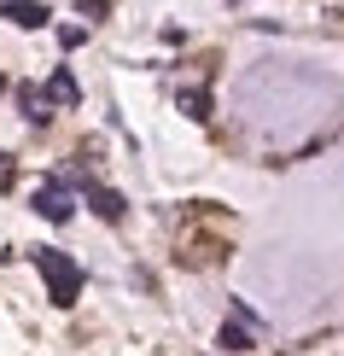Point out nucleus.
<instances>
[{
  "label": "nucleus",
  "mask_w": 344,
  "mask_h": 356,
  "mask_svg": "<svg viewBox=\"0 0 344 356\" xmlns=\"http://www.w3.org/2000/svg\"><path fill=\"white\" fill-rule=\"evenodd\" d=\"M0 94H6V82H0Z\"/></svg>",
  "instance_id": "obj_11"
},
{
  "label": "nucleus",
  "mask_w": 344,
  "mask_h": 356,
  "mask_svg": "<svg viewBox=\"0 0 344 356\" xmlns=\"http://www.w3.org/2000/svg\"><path fill=\"white\" fill-rule=\"evenodd\" d=\"M29 263L41 269V280H47V298L58 304V309H70L82 298V263L76 257H65L58 245H35L29 251Z\"/></svg>",
  "instance_id": "obj_1"
},
{
  "label": "nucleus",
  "mask_w": 344,
  "mask_h": 356,
  "mask_svg": "<svg viewBox=\"0 0 344 356\" xmlns=\"http://www.w3.org/2000/svg\"><path fill=\"white\" fill-rule=\"evenodd\" d=\"M29 204H35V211L47 216V222H70V211H76V204H70V187H65V175H47V181L35 187V199H29Z\"/></svg>",
  "instance_id": "obj_2"
},
{
  "label": "nucleus",
  "mask_w": 344,
  "mask_h": 356,
  "mask_svg": "<svg viewBox=\"0 0 344 356\" xmlns=\"http://www.w3.org/2000/svg\"><path fill=\"white\" fill-rule=\"evenodd\" d=\"M216 345H222V350H251V327H245V321L234 316L228 327H222V339H216Z\"/></svg>",
  "instance_id": "obj_6"
},
{
  "label": "nucleus",
  "mask_w": 344,
  "mask_h": 356,
  "mask_svg": "<svg viewBox=\"0 0 344 356\" xmlns=\"http://www.w3.org/2000/svg\"><path fill=\"white\" fill-rule=\"evenodd\" d=\"M12 175H18V164H12V152H0V193L12 187Z\"/></svg>",
  "instance_id": "obj_10"
},
{
  "label": "nucleus",
  "mask_w": 344,
  "mask_h": 356,
  "mask_svg": "<svg viewBox=\"0 0 344 356\" xmlns=\"http://www.w3.org/2000/svg\"><path fill=\"white\" fill-rule=\"evenodd\" d=\"M76 12H82V18H106L111 0H76Z\"/></svg>",
  "instance_id": "obj_9"
},
{
  "label": "nucleus",
  "mask_w": 344,
  "mask_h": 356,
  "mask_svg": "<svg viewBox=\"0 0 344 356\" xmlns=\"http://www.w3.org/2000/svg\"><path fill=\"white\" fill-rule=\"evenodd\" d=\"M181 111L193 117V123H204V117H211V94H204V88H187V94H181Z\"/></svg>",
  "instance_id": "obj_7"
},
{
  "label": "nucleus",
  "mask_w": 344,
  "mask_h": 356,
  "mask_svg": "<svg viewBox=\"0 0 344 356\" xmlns=\"http://www.w3.org/2000/svg\"><path fill=\"white\" fill-rule=\"evenodd\" d=\"M0 18L6 24H18V29H47L53 12L41 6V0H0Z\"/></svg>",
  "instance_id": "obj_3"
},
{
  "label": "nucleus",
  "mask_w": 344,
  "mask_h": 356,
  "mask_svg": "<svg viewBox=\"0 0 344 356\" xmlns=\"http://www.w3.org/2000/svg\"><path fill=\"white\" fill-rule=\"evenodd\" d=\"M47 99H58V106H82L76 76H70V70H53V76H47Z\"/></svg>",
  "instance_id": "obj_5"
},
{
  "label": "nucleus",
  "mask_w": 344,
  "mask_h": 356,
  "mask_svg": "<svg viewBox=\"0 0 344 356\" xmlns=\"http://www.w3.org/2000/svg\"><path fill=\"white\" fill-rule=\"evenodd\" d=\"M82 35H88L82 24H65V29H58V47H82Z\"/></svg>",
  "instance_id": "obj_8"
},
{
  "label": "nucleus",
  "mask_w": 344,
  "mask_h": 356,
  "mask_svg": "<svg viewBox=\"0 0 344 356\" xmlns=\"http://www.w3.org/2000/svg\"><path fill=\"white\" fill-rule=\"evenodd\" d=\"M88 211H94L99 222H123V211H129V199L117 187H94L88 181Z\"/></svg>",
  "instance_id": "obj_4"
}]
</instances>
